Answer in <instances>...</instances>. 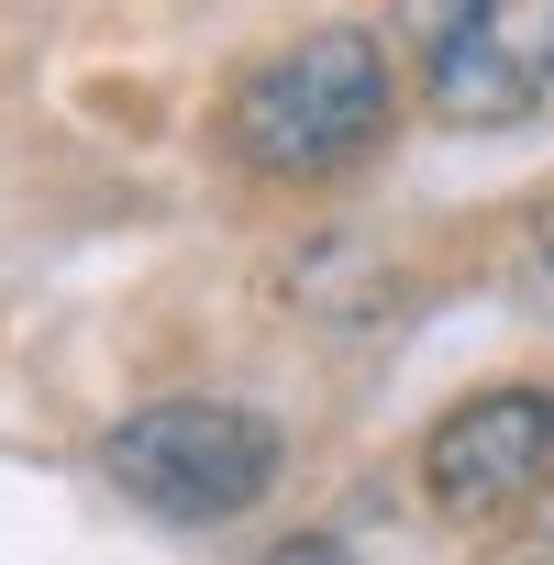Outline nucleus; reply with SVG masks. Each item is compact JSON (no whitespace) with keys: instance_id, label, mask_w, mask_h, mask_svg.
<instances>
[{"instance_id":"nucleus-1","label":"nucleus","mask_w":554,"mask_h":565,"mask_svg":"<svg viewBox=\"0 0 554 565\" xmlns=\"http://www.w3.org/2000/svg\"><path fill=\"white\" fill-rule=\"evenodd\" d=\"M399 122V56L366 34V23H322V34H289L233 67L211 134L244 178H277V189H322L344 167H366Z\"/></svg>"},{"instance_id":"nucleus-2","label":"nucleus","mask_w":554,"mask_h":565,"mask_svg":"<svg viewBox=\"0 0 554 565\" xmlns=\"http://www.w3.org/2000/svg\"><path fill=\"white\" fill-rule=\"evenodd\" d=\"M100 466L156 521H233L277 488L289 444H277V422L255 399H145L100 433Z\"/></svg>"},{"instance_id":"nucleus-3","label":"nucleus","mask_w":554,"mask_h":565,"mask_svg":"<svg viewBox=\"0 0 554 565\" xmlns=\"http://www.w3.org/2000/svg\"><path fill=\"white\" fill-rule=\"evenodd\" d=\"M399 45L444 134H510L554 100V0H399Z\"/></svg>"},{"instance_id":"nucleus-4","label":"nucleus","mask_w":554,"mask_h":565,"mask_svg":"<svg viewBox=\"0 0 554 565\" xmlns=\"http://www.w3.org/2000/svg\"><path fill=\"white\" fill-rule=\"evenodd\" d=\"M554 488V388H477L422 433V499L444 521H521Z\"/></svg>"},{"instance_id":"nucleus-5","label":"nucleus","mask_w":554,"mask_h":565,"mask_svg":"<svg viewBox=\"0 0 554 565\" xmlns=\"http://www.w3.org/2000/svg\"><path fill=\"white\" fill-rule=\"evenodd\" d=\"M266 565H344V543H333V532H300V543H277Z\"/></svg>"}]
</instances>
